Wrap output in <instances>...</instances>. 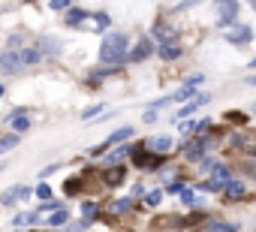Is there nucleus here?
Listing matches in <instances>:
<instances>
[{
	"label": "nucleus",
	"instance_id": "38",
	"mask_svg": "<svg viewBox=\"0 0 256 232\" xmlns=\"http://www.w3.org/2000/svg\"><path fill=\"white\" fill-rule=\"evenodd\" d=\"M181 190H184V184H169V193H178L181 196Z\"/></svg>",
	"mask_w": 256,
	"mask_h": 232
},
{
	"label": "nucleus",
	"instance_id": "39",
	"mask_svg": "<svg viewBox=\"0 0 256 232\" xmlns=\"http://www.w3.org/2000/svg\"><path fill=\"white\" fill-rule=\"evenodd\" d=\"M247 66H250V70H256V58H253V60H250V64H247Z\"/></svg>",
	"mask_w": 256,
	"mask_h": 232
},
{
	"label": "nucleus",
	"instance_id": "23",
	"mask_svg": "<svg viewBox=\"0 0 256 232\" xmlns=\"http://www.w3.org/2000/svg\"><path fill=\"white\" fill-rule=\"evenodd\" d=\"M70 223V214H66V208H58L52 217H48V226H66Z\"/></svg>",
	"mask_w": 256,
	"mask_h": 232
},
{
	"label": "nucleus",
	"instance_id": "44",
	"mask_svg": "<svg viewBox=\"0 0 256 232\" xmlns=\"http://www.w3.org/2000/svg\"><path fill=\"white\" fill-rule=\"evenodd\" d=\"M253 112H256V102H253Z\"/></svg>",
	"mask_w": 256,
	"mask_h": 232
},
{
	"label": "nucleus",
	"instance_id": "15",
	"mask_svg": "<svg viewBox=\"0 0 256 232\" xmlns=\"http://www.w3.org/2000/svg\"><path fill=\"white\" fill-rule=\"evenodd\" d=\"M84 18H90L88 10H66V12H64V24H66V28H78Z\"/></svg>",
	"mask_w": 256,
	"mask_h": 232
},
{
	"label": "nucleus",
	"instance_id": "36",
	"mask_svg": "<svg viewBox=\"0 0 256 232\" xmlns=\"http://www.w3.org/2000/svg\"><path fill=\"white\" fill-rule=\"evenodd\" d=\"M28 223H30V226H36V223H40V211H34V214H28Z\"/></svg>",
	"mask_w": 256,
	"mask_h": 232
},
{
	"label": "nucleus",
	"instance_id": "25",
	"mask_svg": "<svg viewBox=\"0 0 256 232\" xmlns=\"http://www.w3.org/2000/svg\"><path fill=\"white\" fill-rule=\"evenodd\" d=\"M112 211H114V214H124V211H133V199H118V202L112 205Z\"/></svg>",
	"mask_w": 256,
	"mask_h": 232
},
{
	"label": "nucleus",
	"instance_id": "5",
	"mask_svg": "<svg viewBox=\"0 0 256 232\" xmlns=\"http://www.w3.org/2000/svg\"><path fill=\"white\" fill-rule=\"evenodd\" d=\"M157 52V46H154V36H142L139 42H136V48H130V64H142V60H148L151 54Z\"/></svg>",
	"mask_w": 256,
	"mask_h": 232
},
{
	"label": "nucleus",
	"instance_id": "29",
	"mask_svg": "<svg viewBox=\"0 0 256 232\" xmlns=\"http://www.w3.org/2000/svg\"><path fill=\"white\" fill-rule=\"evenodd\" d=\"M36 196H40L42 202H48V199H52V187H48L46 181H40V187H36Z\"/></svg>",
	"mask_w": 256,
	"mask_h": 232
},
{
	"label": "nucleus",
	"instance_id": "43",
	"mask_svg": "<svg viewBox=\"0 0 256 232\" xmlns=\"http://www.w3.org/2000/svg\"><path fill=\"white\" fill-rule=\"evenodd\" d=\"M24 4H34V0H24Z\"/></svg>",
	"mask_w": 256,
	"mask_h": 232
},
{
	"label": "nucleus",
	"instance_id": "16",
	"mask_svg": "<svg viewBox=\"0 0 256 232\" xmlns=\"http://www.w3.org/2000/svg\"><path fill=\"white\" fill-rule=\"evenodd\" d=\"M211 178H214L217 184H223V187H226V184L232 181V175H229V166H223V163H217V166L211 169Z\"/></svg>",
	"mask_w": 256,
	"mask_h": 232
},
{
	"label": "nucleus",
	"instance_id": "28",
	"mask_svg": "<svg viewBox=\"0 0 256 232\" xmlns=\"http://www.w3.org/2000/svg\"><path fill=\"white\" fill-rule=\"evenodd\" d=\"M102 112H106V106H102V102H96V106H90V108H84V112H82V118L88 121V118H94V114H102Z\"/></svg>",
	"mask_w": 256,
	"mask_h": 232
},
{
	"label": "nucleus",
	"instance_id": "9",
	"mask_svg": "<svg viewBox=\"0 0 256 232\" xmlns=\"http://www.w3.org/2000/svg\"><path fill=\"white\" fill-rule=\"evenodd\" d=\"M211 142L208 139H202V136H196V139H190L187 145H184V154H187V160H202V154H205V148H208Z\"/></svg>",
	"mask_w": 256,
	"mask_h": 232
},
{
	"label": "nucleus",
	"instance_id": "18",
	"mask_svg": "<svg viewBox=\"0 0 256 232\" xmlns=\"http://www.w3.org/2000/svg\"><path fill=\"white\" fill-rule=\"evenodd\" d=\"M223 193H226V196H229V199H241V196H244V193H247V187H244V184H241V181H229V184H226V187H223Z\"/></svg>",
	"mask_w": 256,
	"mask_h": 232
},
{
	"label": "nucleus",
	"instance_id": "14",
	"mask_svg": "<svg viewBox=\"0 0 256 232\" xmlns=\"http://www.w3.org/2000/svg\"><path fill=\"white\" fill-rule=\"evenodd\" d=\"M208 100H211V94H199L196 100H190V102H187V106H184V108H181V112L175 114V121H181V118H187V114H193V112H196L199 106H205Z\"/></svg>",
	"mask_w": 256,
	"mask_h": 232
},
{
	"label": "nucleus",
	"instance_id": "35",
	"mask_svg": "<svg viewBox=\"0 0 256 232\" xmlns=\"http://www.w3.org/2000/svg\"><path fill=\"white\" fill-rule=\"evenodd\" d=\"M202 78H205V76H202V72H196V76H190V78H187V84H190V88H196V84H202Z\"/></svg>",
	"mask_w": 256,
	"mask_h": 232
},
{
	"label": "nucleus",
	"instance_id": "34",
	"mask_svg": "<svg viewBox=\"0 0 256 232\" xmlns=\"http://www.w3.org/2000/svg\"><path fill=\"white\" fill-rule=\"evenodd\" d=\"M142 121H145V124H154V121H157V108H148Z\"/></svg>",
	"mask_w": 256,
	"mask_h": 232
},
{
	"label": "nucleus",
	"instance_id": "13",
	"mask_svg": "<svg viewBox=\"0 0 256 232\" xmlns=\"http://www.w3.org/2000/svg\"><path fill=\"white\" fill-rule=\"evenodd\" d=\"M148 148H151L154 154H169V151L175 148V142H172L169 136H154V139H148Z\"/></svg>",
	"mask_w": 256,
	"mask_h": 232
},
{
	"label": "nucleus",
	"instance_id": "7",
	"mask_svg": "<svg viewBox=\"0 0 256 232\" xmlns=\"http://www.w3.org/2000/svg\"><path fill=\"white\" fill-rule=\"evenodd\" d=\"M6 121L12 124V133H28V130H30V124H34V121L28 118V108H12Z\"/></svg>",
	"mask_w": 256,
	"mask_h": 232
},
{
	"label": "nucleus",
	"instance_id": "31",
	"mask_svg": "<svg viewBox=\"0 0 256 232\" xmlns=\"http://www.w3.org/2000/svg\"><path fill=\"white\" fill-rule=\"evenodd\" d=\"M70 4H72V0H52L48 6H52V10H58V12H66V10H70Z\"/></svg>",
	"mask_w": 256,
	"mask_h": 232
},
{
	"label": "nucleus",
	"instance_id": "6",
	"mask_svg": "<svg viewBox=\"0 0 256 232\" xmlns=\"http://www.w3.org/2000/svg\"><path fill=\"white\" fill-rule=\"evenodd\" d=\"M223 36H226L229 46H247V42L253 40V30H250L247 24H232V28L223 30Z\"/></svg>",
	"mask_w": 256,
	"mask_h": 232
},
{
	"label": "nucleus",
	"instance_id": "42",
	"mask_svg": "<svg viewBox=\"0 0 256 232\" xmlns=\"http://www.w3.org/2000/svg\"><path fill=\"white\" fill-rule=\"evenodd\" d=\"M247 4H250V6H253V10H256V0H247Z\"/></svg>",
	"mask_w": 256,
	"mask_h": 232
},
{
	"label": "nucleus",
	"instance_id": "37",
	"mask_svg": "<svg viewBox=\"0 0 256 232\" xmlns=\"http://www.w3.org/2000/svg\"><path fill=\"white\" fill-rule=\"evenodd\" d=\"M229 118H232L235 124H241V121H244V114H241V112H229Z\"/></svg>",
	"mask_w": 256,
	"mask_h": 232
},
{
	"label": "nucleus",
	"instance_id": "12",
	"mask_svg": "<svg viewBox=\"0 0 256 232\" xmlns=\"http://www.w3.org/2000/svg\"><path fill=\"white\" fill-rule=\"evenodd\" d=\"M232 142H235V148H241L244 154H256V133H238Z\"/></svg>",
	"mask_w": 256,
	"mask_h": 232
},
{
	"label": "nucleus",
	"instance_id": "1",
	"mask_svg": "<svg viewBox=\"0 0 256 232\" xmlns=\"http://www.w3.org/2000/svg\"><path fill=\"white\" fill-rule=\"evenodd\" d=\"M126 46H130V42H126V34H120V30L106 34L102 42H100V60L106 66H120L126 58H130V48H126Z\"/></svg>",
	"mask_w": 256,
	"mask_h": 232
},
{
	"label": "nucleus",
	"instance_id": "33",
	"mask_svg": "<svg viewBox=\"0 0 256 232\" xmlns=\"http://www.w3.org/2000/svg\"><path fill=\"white\" fill-rule=\"evenodd\" d=\"M160 199H163V193H160V190H154V193H148V196H145V202H148L151 208H154V205H160Z\"/></svg>",
	"mask_w": 256,
	"mask_h": 232
},
{
	"label": "nucleus",
	"instance_id": "27",
	"mask_svg": "<svg viewBox=\"0 0 256 232\" xmlns=\"http://www.w3.org/2000/svg\"><path fill=\"white\" fill-rule=\"evenodd\" d=\"M196 190H205V193H217V190H223V184H217V181L211 178V181H202Z\"/></svg>",
	"mask_w": 256,
	"mask_h": 232
},
{
	"label": "nucleus",
	"instance_id": "30",
	"mask_svg": "<svg viewBox=\"0 0 256 232\" xmlns=\"http://www.w3.org/2000/svg\"><path fill=\"white\" fill-rule=\"evenodd\" d=\"M82 214H84V220H94L96 217V202H84L82 205Z\"/></svg>",
	"mask_w": 256,
	"mask_h": 232
},
{
	"label": "nucleus",
	"instance_id": "8",
	"mask_svg": "<svg viewBox=\"0 0 256 232\" xmlns=\"http://www.w3.org/2000/svg\"><path fill=\"white\" fill-rule=\"evenodd\" d=\"M151 36H154L160 46H172V42L178 40L175 28H172V24H166V22H157V24H154V30H151Z\"/></svg>",
	"mask_w": 256,
	"mask_h": 232
},
{
	"label": "nucleus",
	"instance_id": "11",
	"mask_svg": "<svg viewBox=\"0 0 256 232\" xmlns=\"http://www.w3.org/2000/svg\"><path fill=\"white\" fill-rule=\"evenodd\" d=\"M34 190L30 187H10L4 196H0V202H4V205H16V202H22V199H28Z\"/></svg>",
	"mask_w": 256,
	"mask_h": 232
},
{
	"label": "nucleus",
	"instance_id": "40",
	"mask_svg": "<svg viewBox=\"0 0 256 232\" xmlns=\"http://www.w3.org/2000/svg\"><path fill=\"white\" fill-rule=\"evenodd\" d=\"M247 84H256V76H250V78H247Z\"/></svg>",
	"mask_w": 256,
	"mask_h": 232
},
{
	"label": "nucleus",
	"instance_id": "21",
	"mask_svg": "<svg viewBox=\"0 0 256 232\" xmlns=\"http://www.w3.org/2000/svg\"><path fill=\"white\" fill-rule=\"evenodd\" d=\"M18 133H10V136H4L0 139V154H6V151H12V148H18Z\"/></svg>",
	"mask_w": 256,
	"mask_h": 232
},
{
	"label": "nucleus",
	"instance_id": "4",
	"mask_svg": "<svg viewBox=\"0 0 256 232\" xmlns=\"http://www.w3.org/2000/svg\"><path fill=\"white\" fill-rule=\"evenodd\" d=\"M235 16H238V0H217V24L226 30L235 24Z\"/></svg>",
	"mask_w": 256,
	"mask_h": 232
},
{
	"label": "nucleus",
	"instance_id": "41",
	"mask_svg": "<svg viewBox=\"0 0 256 232\" xmlns=\"http://www.w3.org/2000/svg\"><path fill=\"white\" fill-rule=\"evenodd\" d=\"M4 94H6V88H4V84H0V96H4Z\"/></svg>",
	"mask_w": 256,
	"mask_h": 232
},
{
	"label": "nucleus",
	"instance_id": "10",
	"mask_svg": "<svg viewBox=\"0 0 256 232\" xmlns=\"http://www.w3.org/2000/svg\"><path fill=\"white\" fill-rule=\"evenodd\" d=\"M124 178H126V169L118 163V166H106V172H102V181L108 184V187H118V184H124Z\"/></svg>",
	"mask_w": 256,
	"mask_h": 232
},
{
	"label": "nucleus",
	"instance_id": "2",
	"mask_svg": "<svg viewBox=\"0 0 256 232\" xmlns=\"http://www.w3.org/2000/svg\"><path fill=\"white\" fill-rule=\"evenodd\" d=\"M130 154H133V163H136L139 169H148V172H157V169L163 166V160H166V154H154V151L148 148V142L136 145Z\"/></svg>",
	"mask_w": 256,
	"mask_h": 232
},
{
	"label": "nucleus",
	"instance_id": "26",
	"mask_svg": "<svg viewBox=\"0 0 256 232\" xmlns=\"http://www.w3.org/2000/svg\"><path fill=\"white\" fill-rule=\"evenodd\" d=\"M78 187H82V178H70V181L64 184V190H66V196H76V193H78Z\"/></svg>",
	"mask_w": 256,
	"mask_h": 232
},
{
	"label": "nucleus",
	"instance_id": "32",
	"mask_svg": "<svg viewBox=\"0 0 256 232\" xmlns=\"http://www.w3.org/2000/svg\"><path fill=\"white\" fill-rule=\"evenodd\" d=\"M181 199H184V205H196V196H193V190H190V187H184V190H181Z\"/></svg>",
	"mask_w": 256,
	"mask_h": 232
},
{
	"label": "nucleus",
	"instance_id": "19",
	"mask_svg": "<svg viewBox=\"0 0 256 232\" xmlns=\"http://www.w3.org/2000/svg\"><path fill=\"white\" fill-rule=\"evenodd\" d=\"M157 52H160V58L163 60H175V58H181V48L172 42V46H157Z\"/></svg>",
	"mask_w": 256,
	"mask_h": 232
},
{
	"label": "nucleus",
	"instance_id": "22",
	"mask_svg": "<svg viewBox=\"0 0 256 232\" xmlns=\"http://www.w3.org/2000/svg\"><path fill=\"white\" fill-rule=\"evenodd\" d=\"M172 100H178V102H190V100H196V88H190V84H184L178 94H172Z\"/></svg>",
	"mask_w": 256,
	"mask_h": 232
},
{
	"label": "nucleus",
	"instance_id": "3",
	"mask_svg": "<svg viewBox=\"0 0 256 232\" xmlns=\"http://www.w3.org/2000/svg\"><path fill=\"white\" fill-rule=\"evenodd\" d=\"M28 66V58H24V48H10L0 54V72H18Z\"/></svg>",
	"mask_w": 256,
	"mask_h": 232
},
{
	"label": "nucleus",
	"instance_id": "20",
	"mask_svg": "<svg viewBox=\"0 0 256 232\" xmlns=\"http://www.w3.org/2000/svg\"><path fill=\"white\" fill-rule=\"evenodd\" d=\"M199 232H232V226H229V223H223V220H208Z\"/></svg>",
	"mask_w": 256,
	"mask_h": 232
},
{
	"label": "nucleus",
	"instance_id": "17",
	"mask_svg": "<svg viewBox=\"0 0 256 232\" xmlns=\"http://www.w3.org/2000/svg\"><path fill=\"white\" fill-rule=\"evenodd\" d=\"M130 136H133V127H120V130H114V133H112L106 142H108V148H112V145H120V142H126Z\"/></svg>",
	"mask_w": 256,
	"mask_h": 232
},
{
	"label": "nucleus",
	"instance_id": "24",
	"mask_svg": "<svg viewBox=\"0 0 256 232\" xmlns=\"http://www.w3.org/2000/svg\"><path fill=\"white\" fill-rule=\"evenodd\" d=\"M90 18H94V24H96V30H108V24H112V18H108L106 12H94Z\"/></svg>",
	"mask_w": 256,
	"mask_h": 232
}]
</instances>
